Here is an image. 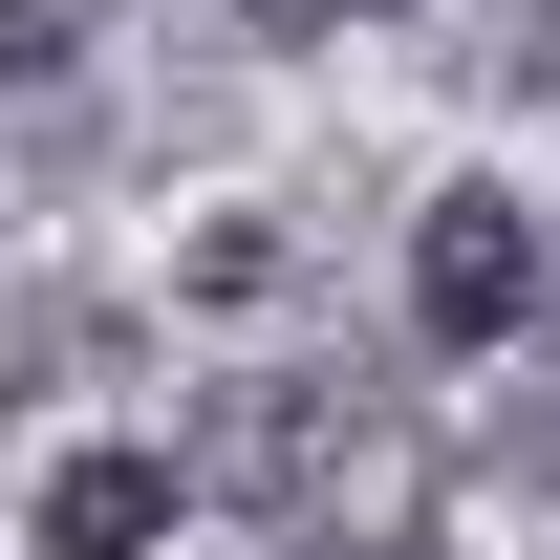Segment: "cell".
Wrapping results in <instances>:
<instances>
[{
    "label": "cell",
    "instance_id": "cell-1",
    "mask_svg": "<svg viewBox=\"0 0 560 560\" xmlns=\"http://www.w3.org/2000/svg\"><path fill=\"white\" fill-rule=\"evenodd\" d=\"M539 215H517V195H495V173H453V195H431L410 215V346H453V366H495V346H517V324H539Z\"/></svg>",
    "mask_w": 560,
    "mask_h": 560
},
{
    "label": "cell",
    "instance_id": "cell-2",
    "mask_svg": "<svg viewBox=\"0 0 560 560\" xmlns=\"http://www.w3.org/2000/svg\"><path fill=\"white\" fill-rule=\"evenodd\" d=\"M324 453H346V388H302V366H259V388H215V410L173 431V475H195V495H259L280 539H302Z\"/></svg>",
    "mask_w": 560,
    "mask_h": 560
},
{
    "label": "cell",
    "instance_id": "cell-3",
    "mask_svg": "<svg viewBox=\"0 0 560 560\" xmlns=\"http://www.w3.org/2000/svg\"><path fill=\"white\" fill-rule=\"evenodd\" d=\"M173 517H195V475H173L151 431H86L66 475H44V517H22V539H44V560H151Z\"/></svg>",
    "mask_w": 560,
    "mask_h": 560
},
{
    "label": "cell",
    "instance_id": "cell-4",
    "mask_svg": "<svg viewBox=\"0 0 560 560\" xmlns=\"http://www.w3.org/2000/svg\"><path fill=\"white\" fill-rule=\"evenodd\" d=\"M86 22H108V0H0V86H66Z\"/></svg>",
    "mask_w": 560,
    "mask_h": 560
},
{
    "label": "cell",
    "instance_id": "cell-5",
    "mask_svg": "<svg viewBox=\"0 0 560 560\" xmlns=\"http://www.w3.org/2000/svg\"><path fill=\"white\" fill-rule=\"evenodd\" d=\"M495 66H517V86H560V0H495Z\"/></svg>",
    "mask_w": 560,
    "mask_h": 560
},
{
    "label": "cell",
    "instance_id": "cell-6",
    "mask_svg": "<svg viewBox=\"0 0 560 560\" xmlns=\"http://www.w3.org/2000/svg\"><path fill=\"white\" fill-rule=\"evenodd\" d=\"M280 560H388V539H346V517H302V539H280Z\"/></svg>",
    "mask_w": 560,
    "mask_h": 560
},
{
    "label": "cell",
    "instance_id": "cell-7",
    "mask_svg": "<svg viewBox=\"0 0 560 560\" xmlns=\"http://www.w3.org/2000/svg\"><path fill=\"white\" fill-rule=\"evenodd\" d=\"M259 22H280V44H324V22H346V0H259Z\"/></svg>",
    "mask_w": 560,
    "mask_h": 560
},
{
    "label": "cell",
    "instance_id": "cell-8",
    "mask_svg": "<svg viewBox=\"0 0 560 560\" xmlns=\"http://www.w3.org/2000/svg\"><path fill=\"white\" fill-rule=\"evenodd\" d=\"M346 22H410V0H346Z\"/></svg>",
    "mask_w": 560,
    "mask_h": 560
},
{
    "label": "cell",
    "instance_id": "cell-9",
    "mask_svg": "<svg viewBox=\"0 0 560 560\" xmlns=\"http://www.w3.org/2000/svg\"><path fill=\"white\" fill-rule=\"evenodd\" d=\"M539 475H560V431H539Z\"/></svg>",
    "mask_w": 560,
    "mask_h": 560
}]
</instances>
